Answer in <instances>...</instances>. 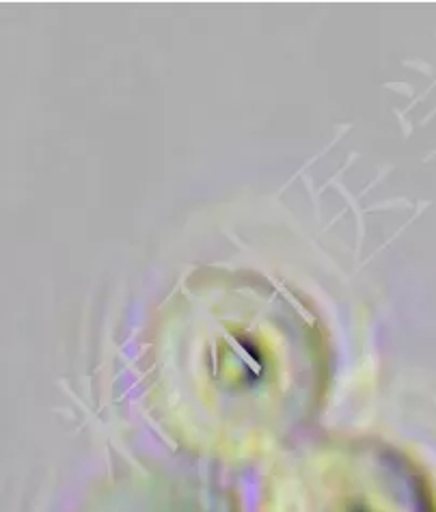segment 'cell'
<instances>
[{
	"instance_id": "3957f363",
	"label": "cell",
	"mask_w": 436,
	"mask_h": 512,
	"mask_svg": "<svg viewBox=\"0 0 436 512\" xmlns=\"http://www.w3.org/2000/svg\"><path fill=\"white\" fill-rule=\"evenodd\" d=\"M87 512H238L236 500L201 482L156 480L100 497Z\"/></svg>"
},
{
	"instance_id": "7a4b0ae2",
	"label": "cell",
	"mask_w": 436,
	"mask_h": 512,
	"mask_svg": "<svg viewBox=\"0 0 436 512\" xmlns=\"http://www.w3.org/2000/svg\"><path fill=\"white\" fill-rule=\"evenodd\" d=\"M260 512H436L430 491L402 454L376 441L344 439L294 458L272 474Z\"/></svg>"
},
{
	"instance_id": "6da1fadb",
	"label": "cell",
	"mask_w": 436,
	"mask_h": 512,
	"mask_svg": "<svg viewBox=\"0 0 436 512\" xmlns=\"http://www.w3.org/2000/svg\"><path fill=\"white\" fill-rule=\"evenodd\" d=\"M154 394L188 446L260 454L318 402L324 346L313 322L272 288L190 292L162 325Z\"/></svg>"
}]
</instances>
